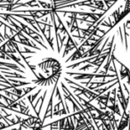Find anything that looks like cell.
<instances>
[{
	"label": "cell",
	"mask_w": 130,
	"mask_h": 130,
	"mask_svg": "<svg viewBox=\"0 0 130 130\" xmlns=\"http://www.w3.org/2000/svg\"><path fill=\"white\" fill-rule=\"evenodd\" d=\"M128 118H129V115H128V112L126 110V111H124V114H123L122 118H121V120H120V122H119V126L117 127V130L125 129V128L127 126V125H128Z\"/></svg>",
	"instance_id": "obj_1"
}]
</instances>
